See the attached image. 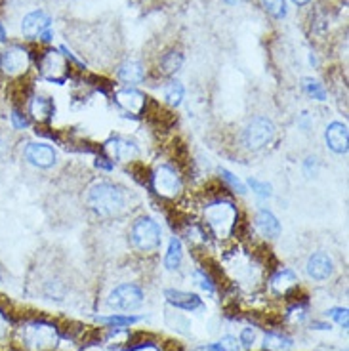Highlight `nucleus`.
Segmentation results:
<instances>
[{
    "label": "nucleus",
    "mask_w": 349,
    "mask_h": 351,
    "mask_svg": "<svg viewBox=\"0 0 349 351\" xmlns=\"http://www.w3.org/2000/svg\"><path fill=\"white\" fill-rule=\"evenodd\" d=\"M304 88H306L307 92H309L315 99H321V101H323L324 97H326V94H324V88L321 86L319 82H315V80L311 79L304 80Z\"/></svg>",
    "instance_id": "cd10ccee"
},
{
    "label": "nucleus",
    "mask_w": 349,
    "mask_h": 351,
    "mask_svg": "<svg viewBox=\"0 0 349 351\" xmlns=\"http://www.w3.org/2000/svg\"><path fill=\"white\" fill-rule=\"evenodd\" d=\"M263 8L269 12L273 18H285L287 14V6H285V0H262Z\"/></svg>",
    "instance_id": "a878e982"
},
{
    "label": "nucleus",
    "mask_w": 349,
    "mask_h": 351,
    "mask_svg": "<svg viewBox=\"0 0 349 351\" xmlns=\"http://www.w3.org/2000/svg\"><path fill=\"white\" fill-rule=\"evenodd\" d=\"M182 258H184V248H182V243L180 239L172 237L170 241V246H168V252H166V267L168 269H178L180 263H182Z\"/></svg>",
    "instance_id": "4be33fe9"
},
{
    "label": "nucleus",
    "mask_w": 349,
    "mask_h": 351,
    "mask_svg": "<svg viewBox=\"0 0 349 351\" xmlns=\"http://www.w3.org/2000/svg\"><path fill=\"white\" fill-rule=\"evenodd\" d=\"M50 23H52L50 16L43 10H36V12H31L23 18L21 31L27 38H40L50 29Z\"/></svg>",
    "instance_id": "9d476101"
},
{
    "label": "nucleus",
    "mask_w": 349,
    "mask_h": 351,
    "mask_svg": "<svg viewBox=\"0 0 349 351\" xmlns=\"http://www.w3.org/2000/svg\"><path fill=\"white\" fill-rule=\"evenodd\" d=\"M195 279L199 281V285H201L202 289L208 290V292H214V285H212V279H210L206 273H204V271H197V273H195Z\"/></svg>",
    "instance_id": "473e14b6"
},
{
    "label": "nucleus",
    "mask_w": 349,
    "mask_h": 351,
    "mask_svg": "<svg viewBox=\"0 0 349 351\" xmlns=\"http://www.w3.org/2000/svg\"><path fill=\"white\" fill-rule=\"evenodd\" d=\"M132 243L141 252H153L160 245V228L155 219L140 218L132 226Z\"/></svg>",
    "instance_id": "20e7f679"
},
{
    "label": "nucleus",
    "mask_w": 349,
    "mask_h": 351,
    "mask_svg": "<svg viewBox=\"0 0 349 351\" xmlns=\"http://www.w3.org/2000/svg\"><path fill=\"white\" fill-rule=\"evenodd\" d=\"M193 351H221L219 350V343H208V346H201V348H197V350Z\"/></svg>",
    "instance_id": "c9c22d12"
},
{
    "label": "nucleus",
    "mask_w": 349,
    "mask_h": 351,
    "mask_svg": "<svg viewBox=\"0 0 349 351\" xmlns=\"http://www.w3.org/2000/svg\"><path fill=\"white\" fill-rule=\"evenodd\" d=\"M119 79L126 84H140L145 79V69L138 62H126L119 69Z\"/></svg>",
    "instance_id": "a211bd4d"
},
{
    "label": "nucleus",
    "mask_w": 349,
    "mask_h": 351,
    "mask_svg": "<svg viewBox=\"0 0 349 351\" xmlns=\"http://www.w3.org/2000/svg\"><path fill=\"white\" fill-rule=\"evenodd\" d=\"M23 346L33 351H46L56 348L60 340L58 328L48 323H29L21 328Z\"/></svg>",
    "instance_id": "f03ea898"
},
{
    "label": "nucleus",
    "mask_w": 349,
    "mask_h": 351,
    "mask_svg": "<svg viewBox=\"0 0 349 351\" xmlns=\"http://www.w3.org/2000/svg\"><path fill=\"white\" fill-rule=\"evenodd\" d=\"M38 69L44 79L62 84L67 79V62L58 50H46L38 62Z\"/></svg>",
    "instance_id": "0eeeda50"
},
{
    "label": "nucleus",
    "mask_w": 349,
    "mask_h": 351,
    "mask_svg": "<svg viewBox=\"0 0 349 351\" xmlns=\"http://www.w3.org/2000/svg\"><path fill=\"white\" fill-rule=\"evenodd\" d=\"M153 187L160 197L174 199L182 191V180H180V176L176 174L174 168L160 167L153 174Z\"/></svg>",
    "instance_id": "6e6552de"
},
{
    "label": "nucleus",
    "mask_w": 349,
    "mask_h": 351,
    "mask_svg": "<svg viewBox=\"0 0 349 351\" xmlns=\"http://www.w3.org/2000/svg\"><path fill=\"white\" fill-rule=\"evenodd\" d=\"M141 304H143V290L136 285H121L107 298V306L117 311H134Z\"/></svg>",
    "instance_id": "423d86ee"
},
{
    "label": "nucleus",
    "mask_w": 349,
    "mask_h": 351,
    "mask_svg": "<svg viewBox=\"0 0 349 351\" xmlns=\"http://www.w3.org/2000/svg\"><path fill=\"white\" fill-rule=\"evenodd\" d=\"M31 114H33V119L38 121V123H44V121H48L50 117L53 114V104L50 97H44V96H36L33 97V101H31Z\"/></svg>",
    "instance_id": "6ab92c4d"
},
{
    "label": "nucleus",
    "mask_w": 349,
    "mask_h": 351,
    "mask_svg": "<svg viewBox=\"0 0 349 351\" xmlns=\"http://www.w3.org/2000/svg\"><path fill=\"white\" fill-rule=\"evenodd\" d=\"M204 218H206L210 229L218 237H227L237 223V210L235 206L229 202H214V204L206 206Z\"/></svg>",
    "instance_id": "7ed1b4c3"
},
{
    "label": "nucleus",
    "mask_w": 349,
    "mask_h": 351,
    "mask_svg": "<svg viewBox=\"0 0 349 351\" xmlns=\"http://www.w3.org/2000/svg\"><path fill=\"white\" fill-rule=\"evenodd\" d=\"M182 62H184V58H182V53L178 52H170L166 53L165 58H163V71H165L166 75H170V73H174L182 67Z\"/></svg>",
    "instance_id": "393cba45"
},
{
    "label": "nucleus",
    "mask_w": 349,
    "mask_h": 351,
    "mask_svg": "<svg viewBox=\"0 0 349 351\" xmlns=\"http://www.w3.org/2000/svg\"><path fill=\"white\" fill-rule=\"evenodd\" d=\"M334 271V263L324 252H315L309 260H307V275L315 279V281H326Z\"/></svg>",
    "instance_id": "ddd939ff"
},
{
    "label": "nucleus",
    "mask_w": 349,
    "mask_h": 351,
    "mask_svg": "<svg viewBox=\"0 0 349 351\" xmlns=\"http://www.w3.org/2000/svg\"><path fill=\"white\" fill-rule=\"evenodd\" d=\"M0 69L10 77H19L29 69V53L21 46H12L0 56Z\"/></svg>",
    "instance_id": "1a4fd4ad"
},
{
    "label": "nucleus",
    "mask_w": 349,
    "mask_h": 351,
    "mask_svg": "<svg viewBox=\"0 0 349 351\" xmlns=\"http://www.w3.org/2000/svg\"><path fill=\"white\" fill-rule=\"evenodd\" d=\"M86 201L88 206L96 212L97 216H104V218L117 216L124 208V193L117 185L107 184V182L92 185L88 189Z\"/></svg>",
    "instance_id": "f257e3e1"
},
{
    "label": "nucleus",
    "mask_w": 349,
    "mask_h": 351,
    "mask_svg": "<svg viewBox=\"0 0 349 351\" xmlns=\"http://www.w3.org/2000/svg\"><path fill=\"white\" fill-rule=\"evenodd\" d=\"M326 143L334 153L348 151V126L341 123H332L326 128Z\"/></svg>",
    "instance_id": "dca6fc26"
},
{
    "label": "nucleus",
    "mask_w": 349,
    "mask_h": 351,
    "mask_svg": "<svg viewBox=\"0 0 349 351\" xmlns=\"http://www.w3.org/2000/svg\"><path fill=\"white\" fill-rule=\"evenodd\" d=\"M12 121H14V126H16V128H25L27 126V119L23 114H19L18 111L12 113Z\"/></svg>",
    "instance_id": "72a5a7b5"
},
{
    "label": "nucleus",
    "mask_w": 349,
    "mask_h": 351,
    "mask_svg": "<svg viewBox=\"0 0 349 351\" xmlns=\"http://www.w3.org/2000/svg\"><path fill=\"white\" fill-rule=\"evenodd\" d=\"M275 136V126L271 123L269 119L265 117H258L248 123V126L245 128V134H243V140H245V145L248 149L258 151L265 147Z\"/></svg>",
    "instance_id": "39448f33"
},
{
    "label": "nucleus",
    "mask_w": 349,
    "mask_h": 351,
    "mask_svg": "<svg viewBox=\"0 0 349 351\" xmlns=\"http://www.w3.org/2000/svg\"><path fill=\"white\" fill-rule=\"evenodd\" d=\"M248 184H250V187H252L254 191L260 195V197H269V195H271V185L262 184V182H258V180H252V178H250V182H248Z\"/></svg>",
    "instance_id": "7c9ffc66"
},
{
    "label": "nucleus",
    "mask_w": 349,
    "mask_h": 351,
    "mask_svg": "<svg viewBox=\"0 0 349 351\" xmlns=\"http://www.w3.org/2000/svg\"><path fill=\"white\" fill-rule=\"evenodd\" d=\"M4 332H6V321H4V317L0 313V338L4 336Z\"/></svg>",
    "instance_id": "e433bc0d"
},
{
    "label": "nucleus",
    "mask_w": 349,
    "mask_h": 351,
    "mask_svg": "<svg viewBox=\"0 0 349 351\" xmlns=\"http://www.w3.org/2000/svg\"><path fill=\"white\" fill-rule=\"evenodd\" d=\"M294 4H298V6H304V4H307L309 0H292Z\"/></svg>",
    "instance_id": "4c0bfd02"
},
{
    "label": "nucleus",
    "mask_w": 349,
    "mask_h": 351,
    "mask_svg": "<svg viewBox=\"0 0 349 351\" xmlns=\"http://www.w3.org/2000/svg\"><path fill=\"white\" fill-rule=\"evenodd\" d=\"M25 158L38 168H48L56 162V151L46 143H29L25 149Z\"/></svg>",
    "instance_id": "4468645a"
},
{
    "label": "nucleus",
    "mask_w": 349,
    "mask_h": 351,
    "mask_svg": "<svg viewBox=\"0 0 349 351\" xmlns=\"http://www.w3.org/2000/svg\"><path fill=\"white\" fill-rule=\"evenodd\" d=\"M256 226H258V229H260V233H262L263 237L273 239L280 233L279 219L275 218L269 210L258 212V216H256Z\"/></svg>",
    "instance_id": "f3484780"
},
{
    "label": "nucleus",
    "mask_w": 349,
    "mask_h": 351,
    "mask_svg": "<svg viewBox=\"0 0 349 351\" xmlns=\"http://www.w3.org/2000/svg\"><path fill=\"white\" fill-rule=\"evenodd\" d=\"M105 151L109 153V157L115 158V160H123V162H128L132 158L138 157V147L136 143L130 140H124V138H113L105 143Z\"/></svg>",
    "instance_id": "f8f14e48"
},
{
    "label": "nucleus",
    "mask_w": 349,
    "mask_h": 351,
    "mask_svg": "<svg viewBox=\"0 0 349 351\" xmlns=\"http://www.w3.org/2000/svg\"><path fill=\"white\" fill-rule=\"evenodd\" d=\"M99 323H104V325L115 326V328H123V326L134 325V323H138L140 319L138 317H132V315H111V317H99L97 319Z\"/></svg>",
    "instance_id": "b1692460"
},
{
    "label": "nucleus",
    "mask_w": 349,
    "mask_h": 351,
    "mask_svg": "<svg viewBox=\"0 0 349 351\" xmlns=\"http://www.w3.org/2000/svg\"><path fill=\"white\" fill-rule=\"evenodd\" d=\"M165 97L170 106H180L184 99V86L180 82H168L165 88Z\"/></svg>",
    "instance_id": "5701e85b"
},
{
    "label": "nucleus",
    "mask_w": 349,
    "mask_h": 351,
    "mask_svg": "<svg viewBox=\"0 0 349 351\" xmlns=\"http://www.w3.org/2000/svg\"><path fill=\"white\" fill-rule=\"evenodd\" d=\"M226 2H229V4H239L241 0H226Z\"/></svg>",
    "instance_id": "ea45409f"
},
{
    "label": "nucleus",
    "mask_w": 349,
    "mask_h": 351,
    "mask_svg": "<svg viewBox=\"0 0 349 351\" xmlns=\"http://www.w3.org/2000/svg\"><path fill=\"white\" fill-rule=\"evenodd\" d=\"M130 351H160L157 348V346H155V343H141V346H136V348H132Z\"/></svg>",
    "instance_id": "f704fd0d"
},
{
    "label": "nucleus",
    "mask_w": 349,
    "mask_h": 351,
    "mask_svg": "<svg viewBox=\"0 0 349 351\" xmlns=\"http://www.w3.org/2000/svg\"><path fill=\"white\" fill-rule=\"evenodd\" d=\"M14 4H21V2H25V0H12Z\"/></svg>",
    "instance_id": "a19ab883"
},
{
    "label": "nucleus",
    "mask_w": 349,
    "mask_h": 351,
    "mask_svg": "<svg viewBox=\"0 0 349 351\" xmlns=\"http://www.w3.org/2000/svg\"><path fill=\"white\" fill-rule=\"evenodd\" d=\"M218 343L221 351H241L239 342H237V338H233V336H224Z\"/></svg>",
    "instance_id": "c756f323"
},
{
    "label": "nucleus",
    "mask_w": 349,
    "mask_h": 351,
    "mask_svg": "<svg viewBox=\"0 0 349 351\" xmlns=\"http://www.w3.org/2000/svg\"><path fill=\"white\" fill-rule=\"evenodd\" d=\"M292 348V340L282 334L269 332L263 338V350L265 351H288Z\"/></svg>",
    "instance_id": "412c9836"
},
{
    "label": "nucleus",
    "mask_w": 349,
    "mask_h": 351,
    "mask_svg": "<svg viewBox=\"0 0 349 351\" xmlns=\"http://www.w3.org/2000/svg\"><path fill=\"white\" fill-rule=\"evenodd\" d=\"M168 304H172L174 307L185 309V311H195V309H201L202 300L193 294V292H184V290H166L165 292Z\"/></svg>",
    "instance_id": "2eb2a0df"
},
{
    "label": "nucleus",
    "mask_w": 349,
    "mask_h": 351,
    "mask_svg": "<svg viewBox=\"0 0 349 351\" xmlns=\"http://www.w3.org/2000/svg\"><path fill=\"white\" fill-rule=\"evenodd\" d=\"M326 315L330 317V319H334L336 323L340 326H344V328H348V309L346 307H332V309H328L326 311Z\"/></svg>",
    "instance_id": "bb28decb"
},
{
    "label": "nucleus",
    "mask_w": 349,
    "mask_h": 351,
    "mask_svg": "<svg viewBox=\"0 0 349 351\" xmlns=\"http://www.w3.org/2000/svg\"><path fill=\"white\" fill-rule=\"evenodd\" d=\"M221 176H224V180H226V182H229V184H231V187H233V189H237L239 193H245L246 191L245 185L239 182V178H235V176L231 174V172H227V170H221Z\"/></svg>",
    "instance_id": "2f4dec72"
},
{
    "label": "nucleus",
    "mask_w": 349,
    "mask_h": 351,
    "mask_svg": "<svg viewBox=\"0 0 349 351\" xmlns=\"http://www.w3.org/2000/svg\"><path fill=\"white\" fill-rule=\"evenodd\" d=\"M4 43V29H2V25H0V44Z\"/></svg>",
    "instance_id": "58836bf2"
},
{
    "label": "nucleus",
    "mask_w": 349,
    "mask_h": 351,
    "mask_svg": "<svg viewBox=\"0 0 349 351\" xmlns=\"http://www.w3.org/2000/svg\"><path fill=\"white\" fill-rule=\"evenodd\" d=\"M256 342V330H254L252 326H246L243 328V332H241V343L245 346L246 350H250Z\"/></svg>",
    "instance_id": "c85d7f7f"
},
{
    "label": "nucleus",
    "mask_w": 349,
    "mask_h": 351,
    "mask_svg": "<svg viewBox=\"0 0 349 351\" xmlns=\"http://www.w3.org/2000/svg\"><path fill=\"white\" fill-rule=\"evenodd\" d=\"M117 104L123 107L126 113L141 114L147 106V97L134 88H126V90L117 92Z\"/></svg>",
    "instance_id": "9b49d317"
},
{
    "label": "nucleus",
    "mask_w": 349,
    "mask_h": 351,
    "mask_svg": "<svg viewBox=\"0 0 349 351\" xmlns=\"http://www.w3.org/2000/svg\"><path fill=\"white\" fill-rule=\"evenodd\" d=\"M298 285V277L290 269H282L273 279H271V287L277 290L279 294H287L288 290L294 289Z\"/></svg>",
    "instance_id": "aec40b11"
}]
</instances>
